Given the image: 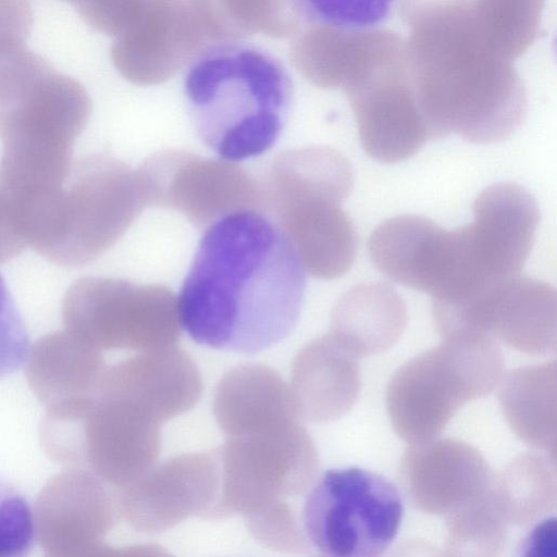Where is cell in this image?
<instances>
[{"instance_id":"cell-1","label":"cell","mask_w":557,"mask_h":557,"mask_svg":"<svg viewBox=\"0 0 557 557\" xmlns=\"http://www.w3.org/2000/svg\"><path fill=\"white\" fill-rule=\"evenodd\" d=\"M304 269L283 232L257 210L231 213L202 236L177 310L190 338L255 355L286 338L305 295Z\"/></svg>"},{"instance_id":"cell-2","label":"cell","mask_w":557,"mask_h":557,"mask_svg":"<svg viewBox=\"0 0 557 557\" xmlns=\"http://www.w3.org/2000/svg\"><path fill=\"white\" fill-rule=\"evenodd\" d=\"M184 90L200 139L221 158L239 161L277 140L292 100V83L270 52L237 40L196 53Z\"/></svg>"},{"instance_id":"cell-3","label":"cell","mask_w":557,"mask_h":557,"mask_svg":"<svg viewBox=\"0 0 557 557\" xmlns=\"http://www.w3.org/2000/svg\"><path fill=\"white\" fill-rule=\"evenodd\" d=\"M147 205L139 171L98 153L74 161L55 191L15 208L28 246L50 262L82 267L113 247Z\"/></svg>"},{"instance_id":"cell-4","label":"cell","mask_w":557,"mask_h":557,"mask_svg":"<svg viewBox=\"0 0 557 557\" xmlns=\"http://www.w3.org/2000/svg\"><path fill=\"white\" fill-rule=\"evenodd\" d=\"M90 113L85 87L46 60L0 94V184L15 200L65 183Z\"/></svg>"},{"instance_id":"cell-5","label":"cell","mask_w":557,"mask_h":557,"mask_svg":"<svg viewBox=\"0 0 557 557\" xmlns=\"http://www.w3.org/2000/svg\"><path fill=\"white\" fill-rule=\"evenodd\" d=\"M408 360L391 377L386 410L408 444L437 437L468 401L491 393L504 377L497 342L484 333L456 332Z\"/></svg>"},{"instance_id":"cell-6","label":"cell","mask_w":557,"mask_h":557,"mask_svg":"<svg viewBox=\"0 0 557 557\" xmlns=\"http://www.w3.org/2000/svg\"><path fill=\"white\" fill-rule=\"evenodd\" d=\"M308 491L299 520L309 546L321 554L380 556L396 539L404 503L385 476L359 467L330 469Z\"/></svg>"},{"instance_id":"cell-7","label":"cell","mask_w":557,"mask_h":557,"mask_svg":"<svg viewBox=\"0 0 557 557\" xmlns=\"http://www.w3.org/2000/svg\"><path fill=\"white\" fill-rule=\"evenodd\" d=\"M369 253L388 278L434 302L463 301L492 285L471 224L448 231L424 216H394L373 231Z\"/></svg>"},{"instance_id":"cell-8","label":"cell","mask_w":557,"mask_h":557,"mask_svg":"<svg viewBox=\"0 0 557 557\" xmlns=\"http://www.w3.org/2000/svg\"><path fill=\"white\" fill-rule=\"evenodd\" d=\"M219 492L207 519L243 517L305 494L319 469L317 447L299 420L228 436L214 449Z\"/></svg>"},{"instance_id":"cell-9","label":"cell","mask_w":557,"mask_h":557,"mask_svg":"<svg viewBox=\"0 0 557 557\" xmlns=\"http://www.w3.org/2000/svg\"><path fill=\"white\" fill-rule=\"evenodd\" d=\"M62 310L74 334L96 348L145 351L181 337L177 298L162 285L84 276L66 290Z\"/></svg>"},{"instance_id":"cell-10","label":"cell","mask_w":557,"mask_h":557,"mask_svg":"<svg viewBox=\"0 0 557 557\" xmlns=\"http://www.w3.org/2000/svg\"><path fill=\"white\" fill-rule=\"evenodd\" d=\"M138 171L148 205L175 210L198 228L264 206L262 183L234 161L166 149L150 156Z\"/></svg>"},{"instance_id":"cell-11","label":"cell","mask_w":557,"mask_h":557,"mask_svg":"<svg viewBox=\"0 0 557 557\" xmlns=\"http://www.w3.org/2000/svg\"><path fill=\"white\" fill-rule=\"evenodd\" d=\"M555 288L545 282L513 276L461 305L432 307L442 336L479 332L527 354L556 349Z\"/></svg>"},{"instance_id":"cell-12","label":"cell","mask_w":557,"mask_h":557,"mask_svg":"<svg viewBox=\"0 0 557 557\" xmlns=\"http://www.w3.org/2000/svg\"><path fill=\"white\" fill-rule=\"evenodd\" d=\"M398 480L412 507L446 522L487 499L494 475L473 446L435 437L409 444Z\"/></svg>"},{"instance_id":"cell-13","label":"cell","mask_w":557,"mask_h":557,"mask_svg":"<svg viewBox=\"0 0 557 557\" xmlns=\"http://www.w3.org/2000/svg\"><path fill=\"white\" fill-rule=\"evenodd\" d=\"M219 492L215 451L183 454L123 486L119 508L137 532H165L191 516L207 518Z\"/></svg>"},{"instance_id":"cell-14","label":"cell","mask_w":557,"mask_h":557,"mask_svg":"<svg viewBox=\"0 0 557 557\" xmlns=\"http://www.w3.org/2000/svg\"><path fill=\"white\" fill-rule=\"evenodd\" d=\"M205 41L184 0H140L115 36L111 60L128 82L151 86L171 78Z\"/></svg>"},{"instance_id":"cell-15","label":"cell","mask_w":557,"mask_h":557,"mask_svg":"<svg viewBox=\"0 0 557 557\" xmlns=\"http://www.w3.org/2000/svg\"><path fill=\"white\" fill-rule=\"evenodd\" d=\"M343 201L333 193L307 187L284 189L267 197L265 207L302 269L315 277H339L355 261L357 235L341 208Z\"/></svg>"},{"instance_id":"cell-16","label":"cell","mask_w":557,"mask_h":557,"mask_svg":"<svg viewBox=\"0 0 557 557\" xmlns=\"http://www.w3.org/2000/svg\"><path fill=\"white\" fill-rule=\"evenodd\" d=\"M201 374L176 345L140 351L103 379V397L124 403L162 424L190 410L202 395Z\"/></svg>"},{"instance_id":"cell-17","label":"cell","mask_w":557,"mask_h":557,"mask_svg":"<svg viewBox=\"0 0 557 557\" xmlns=\"http://www.w3.org/2000/svg\"><path fill=\"white\" fill-rule=\"evenodd\" d=\"M288 386L301 420L337 419L350 409L358 396V358L329 333L298 352Z\"/></svg>"},{"instance_id":"cell-18","label":"cell","mask_w":557,"mask_h":557,"mask_svg":"<svg viewBox=\"0 0 557 557\" xmlns=\"http://www.w3.org/2000/svg\"><path fill=\"white\" fill-rule=\"evenodd\" d=\"M212 409L226 437L301 420L289 386L274 369L260 363L243 364L225 373L215 387Z\"/></svg>"},{"instance_id":"cell-19","label":"cell","mask_w":557,"mask_h":557,"mask_svg":"<svg viewBox=\"0 0 557 557\" xmlns=\"http://www.w3.org/2000/svg\"><path fill=\"white\" fill-rule=\"evenodd\" d=\"M476 236L496 273L519 275L532 249L540 220L535 199L515 183L483 189L473 203Z\"/></svg>"},{"instance_id":"cell-20","label":"cell","mask_w":557,"mask_h":557,"mask_svg":"<svg viewBox=\"0 0 557 557\" xmlns=\"http://www.w3.org/2000/svg\"><path fill=\"white\" fill-rule=\"evenodd\" d=\"M90 444L99 473L123 487L156 465L160 425L131 406L103 397L90 424Z\"/></svg>"},{"instance_id":"cell-21","label":"cell","mask_w":557,"mask_h":557,"mask_svg":"<svg viewBox=\"0 0 557 557\" xmlns=\"http://www.w3.org/2000/svg\"><path fill=\"white\" fill-rule=\"evenodd\" d=\"M406 323V305L392 287L361 284L335 306L330 333L359 359L391 347Z\"/></svg>"},{"instance_id":"cell-22","label":"cell","mask_w":557,"mask_h":557,"mask_svg":"<svg viewBox=\"0 0 557 557\" xmlns=\"http://www.w3.org/2000/svg\"><path fill=\"white\" fill-rule=\"evenodd\" d=\"M205 40H238L250 34L286 37L301 28L294 0H184Z\"/></svg>"},{"instance_id":"cell-23","label":"cell","mask_w":557,"mask_h":557,"mask_svg":"<svg viewBox=\"0 0 557 557\" xmlns=\"http://www.w3.org/2000/svg\"><path fill=\"white\" fill-rule=\"evenodd\" d=\"M555 361L518 369L503 381L500 404L516 434L555 457Z\"/></svg>"},{"instance_id":"cell-24","label":"cell","mask_w":557,"mask_h":557,"mask_svg":"<svg viewBox=\"0 0 557 557\" xmlns=\"http://www.w3.org/2000/svg\"><path fill=\"white\" fill-rule=\"evenodd\" d=\"M492 494L508 524L534 522L556 505L555 458L533 453L518 457L494 476Z\"/></svg>"},{"instance_id":"cell-25","label":"cell","mask_w":557,"mask_h":557,"mask_svg":"<svg viewBox=\"0 0 557 557\" xmlns=\"http://www.w3.org/2000/svg\"><path fill=\"white\" fill-rule=\"evenodd\" d=\"M305 27L364 30L382 25L396 0H294Z\"/></svg>"},{"instance_id":"cell-26","label":"cell","mask_w":557,"mask_h":557,"mask_svg":"<svg viewBox=\"0 0 557 557\" xmlns=\"http://www.w3.org/2000/svg\"><path fill=\"white\" fill-rule=\"evenodd\" d=\"M244 518L250 534L265 547L289 553H305L310 548L288 502H275Z\"/></svg>"},{"instance_id":"cell-27","label":"cell","mask_w":557,"mask_h":557,"mask_svg":"<svg viewBox=\"0 0 557 557\" xmlns=\"http://www.w3.org/2000/svg\"><path fill=\"white\" fill-rule=\"evenodd\" d=\"M35 519L26 497L0 475V557H17L35 542Z\"/></svg>"},{"instance_id":"cell-28","label":"cell","mask_w":557,"mask_h":557,"mask_svg":"<svg viewBox=\"0 0 557 557\" xmlns=\"http://www.w3.org/2000/svg\"><path fill=\"white\" fill-rule=\"evenodd\" d=\"M29 352L25 322L0 275V380L18 371Z\"/></svg>"},{"instance_id":"cell-29","label":"cell","mask_w":557,"mask_h":557,"mask_svg":"<svg viewBox=\"0 0 557 557\" xmlns=\"http://www.w3.org/2000/svg\"><path fill=\"white\" fill-rule=\"evenodd\" d=\"M27 246L18 224L14 200L0 184V263L18 257Z\"/></svg>"},{"instance_id":"cell-30","label":"cell","mask_w":557,"mask_h":557,"mask_svg":"<svg viewBox=\"0 0 557 557\" xmlns=\"http://www.w3.org/2000/svg\"><path fill=\"white\" fill-rule=\"evenodd\" d=\"M556 519L546 518L541 521L522 543L521 555L555 556L556 555Z\"/></svg>"}]
</instances>
